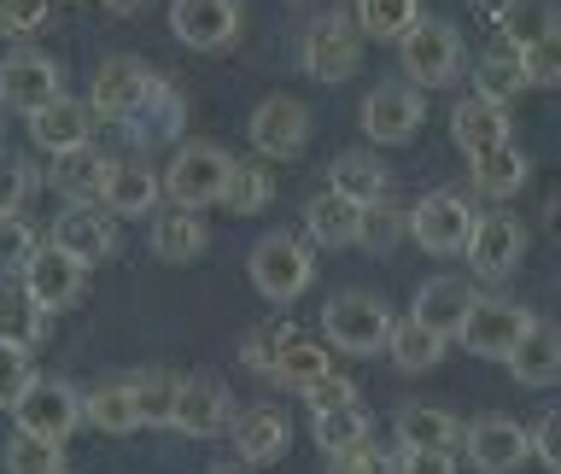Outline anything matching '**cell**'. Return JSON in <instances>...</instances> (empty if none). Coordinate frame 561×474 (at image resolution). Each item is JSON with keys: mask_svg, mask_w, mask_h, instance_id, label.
I'll return each mask as SVG.
<instances>
[{"mask_svg": "<svg viewBox=\"0 0 561 474\" xmlns=\"http://www.w3.org/2000/svg\"><path fill=\"white\" fill-rule=\"evenodd\" d=\"M392 328H398V323H392V311H386L375 293H340V298H328V311H322V334H328V346L351 351V358L386 351Z\"/></svg>", "mask_w": 561, "mask_h": 474, "instance_id": "cell-1", "label": "cell"}, {"mask_svg": "<svg viewBox=\"0 0 561 474\" xmlns=\"http://www.w3.org/2000/svg\"><path fill=\"white\" fill-rule=\"evenodd\" d=\"M228 176H234V158H228L222 147H210V140H187V147L170 158V170H164V193L182 211L222 205Z\"/></svg>", "mask_w": 561, "mask_h": 474, "instance_id": "cell-2", "label": "cell"}, {"mask_svg": "<svg viewBox=\"0 0 561 474\" xmlns=\"http://www.w3.org/2000/svg\"><path fill=\"white\" fill-rule=\"evenodd\" d=\"M398 65L403 77L421 82V88H445L462 77V35L450 24H438V18H421V24L398 42Z\"/></svg>", "mask_w": 561, "mask_h": 474, "instance_id": "cell-3", "label": "cell"}, {"mask_svg": "<svg viewBox=\"0 0 561 474\" xmlns=\"http://www.w3.org/2000/svg\"><path fill=\"white\" fill-rule=\"evenodd\" d=\"M473 205L462 200V193H450V188H438L427 193L415 211H410V240L421 246V252H433V258H456V252H468V240H473Z\"/></svg>", "mask_w": 561, "mask_h": 474, "instance_id": "cell-4", "label": "cell"}, {"mask_svg": "<svg viewBox=\"0 0 561 474\" xmlns=\"http://www.w3.org/2000/svg\"><path fill=\"white\" fill-rule=\"evenodd\" d=\"M316 281V258L305 240L293 235H263L252 246V287L263 298H275V305H287V298H298Z\"/></svg>", "mask_w": 561, "mask_h": 474, "instance_id": "cell-5", "label": "cell"}, {"mask_svg": "<svg viewBox=\"0 0 561 474\" xmlns=\"http://www.w3.org/2000/svg\"><path fill=\"white\" fill-rule=\"evenodd\" d=\"M533 323H538V316L520 311V305H508V298H480V305L468 311V323L456 328V340H462L473 358L508 363V358H515V346L533 334Z\"/></svg>", "mask_w": 561, "mask_h": 474, "instance_id": "cell-6", "label": "cell"}, {"mask_svg": "<svg viewBox=\"0 0 561 474\" xmlns=\"http://www.w3.org/2000/svg\"><path fill=\"white\" fill-rule=\"evenodd\" d=\"M158 70L147 59H129V53H117V59H105L94 70V112L112 117V123H135L147 112V100L158 94Z\"/></svg>", "mask_w": 561, "mask_h": 474, "instance_id": "cell-7", "label": "cell"}, {"mask_svg": "<svg viewBox=\"0 0 561 474\" xmlns=\"http://www.w3.org/2000/svg\"><path fill=\"white\" fill-rule=\"evenodd\" d=\"M298 59H305V70H310L316 82H345V77H357V65H363V30L351 24L345 12L316 18V24L305 30Z\"/></svg>", "mask_w": 561, "mask_h": 474, "instance_id": "cell-8", "label": "cell"}, {"mask_svg": "<svg viewBox=\"0 0 561 474\" xmlns=\"http://www.w3.org/2000/svg\"><path fill=\"white\" fill-rule=\"evenodd\" d=\"M12 416H18V428H24V433L70 439V433L82 428V398H77V386H70V381L35 375V381L24 386V398L12 404Z\"/></svg>", "mask_w": 561, "mask_h": 474, "instance_id": "cell-9", "label": "cell"}, {"mask_svg": "<svg viewBox=\"0 0 561 474\" xmlns=\"http://www.w3.org/2000/svg\"><path fill=\"white\" fill-rule=\"evenodd\" d=\"M170 35L193 53H222L240 35V0H170Z\"/></svg>", "mask_w": 561, "mask_h": 474, "instance_id": "cell-10", "label": "cell"}, {"mask_svg": "<svg viewBox=\"0 0 561 474\" xmlns=\"http://www.w3.org/2000/svg\"><path fill=\"white\" fill-rule=\"evenodd\" d=\"M245 135L263 158H298L310 147V105L293 94H270L245 123Z\"/></svg>", "mask_w": 561, "mask_h": 474, "instance_id": "cell-11", "label": "cell"}, {"mask_svg": "<svg viewBox=\"0 0 561 474\" xmlns=\"http://www.w3.org/2000/svg\"><path fill=\"white\" fill-rule=\"evenodd\" d=\"M462 445H468V463L480 474H515L533 456V428H520L515 416H480L462 433Z\"/></svg>", "mask_w": 561, "mask_h": 474, "instance_id": "cell-12", "label": "cell"}, {"mask_svg": "<svg viewBox=\"0 0 561 474\" xmlns=\"http://www.w3.org/2000/svg\"><path fill=\"white\" fill-rule=\"evenodd\" d=\"M526 258V228L508 217V211H491V217L473 223V240H468V270L480 281H503L515 275Z\"/></svg>", "mask_w": 561, "mask_h": 474, "instance_id": "cell-13", "label": "cell"}, {"mask_svg": "<svg viewBox=\"0 0 561 474\" xmlns=\"http://www.w3.org/2000/svg\"><path fill=\"white\" fill-rule=\"evenodd\" d=\"M421 117H427V105H421V94L410 82H386L363 100V135L375 147H403L421 129Z\"/></svg>", "mask_w": 561, "mask_h": 474, "instance_id": "cell-14", "label": "cell"}, {"mask_svg": "<svg viewBox=\"0 0 561 474\" xmlns=\"http://www.w3.org/2000/svg\"><path fill=\"white\" fill-rule=\"evenodd\" d=\"M0 100L12 105V112H42L47 100H59V65L47 59V53H30L18 47L0 59Z\"/></svg>", "mask_w": 561, "mask_h": 474, "instance_id": "cell-15", "label": "cell"}, {"mask_svg": "<svg viewBox=\"0 0 561 474\" xmlns=\"http://www.w3.org/2000/svg\"><path fill=\"white\" fill-rule=\"evenodd\" d=\"M82 281H88V263H77L70 252H59V246H35V258L24 263V287H30V298H35L47 316L77 305V298H82Z\"/></svg>", "mask_w": 561, "mask_h": 474, "instance_id": "cell-16", "label": "cell"}, {"mask_svg": "<svg viewBox=\"0 0 561 474\" xmlns=\"http://www.w3.org/2000/svg\"><path fill=\"white\" fill-rule=\"evenodd\" d=\"M53 246L70 252L77 263H100L117 252V217L105 205H70L59 223H53Z\"/></svg>", "mask_w": 561, "mask_h": 474, "instance_id": "cell-17", "label": "cell"}, {"mask_svg": "<svg viewBox=\"0 0 561 474\" xmlns=\"http://www.w3.org/2000/svg\"><path fill=\"white\" fill-rule=\"evenodd\" d=\"M287 445H293L287 410H275V404H252L245 416H234V451H240V463L270 469V463L287 456Z\"/></svg>", "mask_w": 561, "mask_h": 474, "instance_id": "cell-18", "label": "cell"}, {"mask_svg": "<svg viewBox=\"0 0 561 474\" xmlns=\"http://www.w3.org/2000/svg\"><path fill=\"white\" fill-rule=\"evenodd\" d=\"M170 428H182V433H193V439L222 433V428H228V393H222V381L187 375L182 386H175V416H170Z\"/></svg>", "mask_w": 561, "mask_h": 474, "instance_id": "cell-19", "label": "cell"}, {"mask_svg": "<svg viewBox=\"0 0 561 474\" xmlns=\"http://www.w3.org/2000/svg\"><path fill=\"white\" fill-rule=\"evenodd\" d=\"M88 135H94V105H82V100H47L42 112H30V140L35 147H47V153H70V147H88Z\"/></svg>", "mask_w": 561, "mask_h": 474, "instance_id": "cell-20", "label": "cell"}, {"mask_svg": "<svg viewBox=\"0 0 561 474\" xmlns=\"http://www.w3.org/2000/svg\"><path fill=\"white\" fill-rule=\"evenodd\" d=\"M480 305V293L468 287V281H456V275H433L427 287L415 293V323H427V328H438L445 340H456V328L468 323V311Z\"/></svg>", "mask_w": 561, "mask_h": 474, "instance_id": "cell-21", "label": "cell"}, {"mask_svg": "<svg viewBox=\"0 0 561 474\" xmlns=\"http://www.w3.org/2000/svg\"><path fill=\"white\" fill-rule=\"evenodd\" d=\"M105 176H112V158H100L94 147H70V153H53L47 182L59 188L70 205H100Z\"/></svg>", "mask_w": 561, "mask_h": 474, "instance_id": "cell-22", "label": "cell"}, {"mask_svg": "<svg viewBox=\"0 0 561 474\" xmlns=\"http://www.w3.org/2000/svg\"><path fill=\"white\" fill-rule=\"evenodd\" d=\"M450 140H456V147H462L468 158L503 147V140H508V112H503V105H491V100H480V94L456 100V112H450Z\"/></svg>", "mask_w": 561, "mask_h": 474, "instance_id": "cell-23", "label": "cell"}, {"mask_svg": "<svg viewBox=\"0 0 561 474\" xmlns=\"http://www.w3.org/2000/svg\"><path fill=\"white\" fill-rule=\"evenodd\" d=\"M305 228L316 246H328V252H340V246H357V228H363V205H351L345 193H316L305 205Z\"/></svg>", "mask_w": 561, "mask_h": 474, "instance_id": "cell-24", "label": "cell"}, {"mask_svg": "<svg viewBox=\"0 0 561 474\" xmlns=\"http://www.w3.org/2000/svg\"><path fill=\"white\" fill-rule=\"evenodd\" d=\"M158 193H164V182H158L147 165H117L112 158V176H105L100 205L112 211V217H147V211L158 205Z\"/></svg>", "mask_w": 561, "mask_h": 474, "instance_id": "cell-25", "label": "cell"}, {"mask_svg": "<svg viewBox=\"0 0 561 474\" xmlns=\"http://www.w3.org/2000/svg\"><path fill=\"white\" fill-rule=\"evenodd\" d=\"M47 323H53V316L30 298L24 281H18V287H12V281H0V346L35 351V346L47 340Z\"/></svg>", "mask_w": 561, "mask_h": 474, "instance_id": "cell-26", "label": "cell"}, {"mask_svg": "<svg viewBox=\"0 0 561 474\" xmlns=\"http://www.w3.org/2000/svg\"><path fill=\"white\" fill-rule=\"evenodd\" d=\"M520 386H556L561 381V328L550 323H533V334L515 346V358H508Z\"/></svg>", "mask_w": 561, "mask_h": 474, "instance_id": "cell-27", "label": "cell"}, {"mask_svg": "<svg viewBox=\"0 0 561 474\" xmlns=\"http://www.w3.org/2000/svg\"><path fill=\"white\" fill-rule=\"evenodd\" d=\"M462 421H456L450 410H433V404H403L398 410V439L415 451H456L462 445Z\"/></svg>", "mask_w": 561, "mask_h": 474, "instance_id": "cell-28", "label": "cell"}, {"mask_svg": "<svg viewBox=\"0 0 561 474\" xmlns=\"http://www.w3.org/2000/svg\"><path fill=\"white\" fill-rule=\"evenodd\" d=\"M328 188L345 193L351 205H375V200H386L392 176H386V165H380V158H368V153H340V158H333V170H328Z\"/></svg>", "mask_w": 561, "mask_h": 474, "instance_id": "cell-29", "label": "cell"}, {"mask_svg": "<svg viewBox=\"0 0 561 474\" xmlns=\"http://www.w3.org/2000/svg\"><path fill=\"white\" fill-rule=\"evenodd\" d=\"M468 176L485 200H508V193H520V182H526V158H520L515 140H503V147H491V153H473Z\"/></svg>", "mask_w": 561, "mask_h": 474, "instance_id": "cell-30", "label": "cell"}, {"mask_svg": "<svg viewBox=\"0 0 561 474\" xmlns=\"http://www.w3.org/2000/svg\"><path fill=\"white\" fill-rule=\"evenodd\" d=\"M210 246V235H205V223H199V211H164V217L152 223V252L164 258V263H193Z\"/></svg>", "mask_w": 561, "mask_h": 474, "instance_id": "cell-31", "label": "cell"}, {"mask_svg": "<svg viewBox=\"0 0 561 474\" xmlns=\"http://www.w3.org/2000/svg\"><path fill=\"white\" fill-rule=\"evenodd\" d=\"M445 334L415 323V316H403V323L392 328V340H386V351H392V363L403 369V375H421V369H438L445 363Z\"/></svg>", "mask_w": 561, "mask_h": 474, "instance_id": "cell-32", "label": "cell"}, {"mask_svg": "<svg viewBox=\"0 0 561 474\" xmlns=\"http://www.w3.org/2000/svg\"><path fill=\"white\" fill-rule=\"evenodd\" d=\"M322 375H328V346H316V340H305V334H293V328H287V340L275 346L270 381L293 386V393H305V386H310V381H322Z\"/></svg>", "mask_w": 561, "mask_h": 474, "instance_id": "cell-33", "label": "cell"}, {"mask_svg": "<svg viewBox=\"0 0 561 474\" xmlns=\"http://www.w3.org/2000/svg\"><path fill=\"white\" fill-rule=\"evenodd\" d=\"M526 88V70H520V53L515 47H491L480 65H473V94L480 100H491V105H508Z\"/></svg>", "mask_w": 561, "mask_h": 474, "instance_id": "cell-34", "label": "cell"}, {"mask_svg": "<svg viewBox=\"0 0 561 474\" xmlns=\"http://www.w3.org/2000/svg\"><path fill=\"white\" fill-rule=\"evenodd\" d=\"M82 421H94L100 433H135L140 428V410H135V393L129 381H105L82 398Z\"/></svg>", "mask_w": 561, "mask_h": 474, "instance_id": "cell-35", "label": "cell"}, {"mask_svg": "<svg viewBox=\"0 0 561 474\" xmlns=\"http://www.w3.org/2000/svg\"><path fill=\"white\" fill-rule=\"evenodd\" d=\"M310 433H316V445H322L328 456L357 451V445H368V410H363V404H340V410H310Z\"/></svg>", "mask_w": 561, "mask_h": 474, "instance_id": "cell-36", "label": "cell"}, {"mask_svg": "<svg viewBox=\"0 0 561 474\" xmlns=\"http://www.w3.org/2000/svg\"><path fill=\"white\" fill-rule=\"evenodd\" d=\"M497 30L508 35V47H533L538 35L561 30V12H556V0H503Z\"/></svg>", "mask_w": 561, "mask_h": 474, "instance_id": "cell-37", "label": "cell"}, {"mask_svg": "<svg viewBox=\"0 0 561 474\" xmlns=\"http://www.w3.org/2000/svg\"><path fill=\"white\" fill-rule=\"evenodd\" d=\"M421 24V0H357V30L375 42H403Z\"/></svg>", "mask_w": 561, "mask_h": 474, "instance_id": "cell-38", "label": "cell"}, {"mask_svg": "<svg viewBox=\"0 0 561 474\" xmlns=\"http://www.w3.org/2000/svg\"><path fill=\"white\" fill-rule=\"evenodd\" d=\"M175 386H182V375H170V369H147V375L129 381L135 410H140V428H170V416H175Z\"/></svg>", "mask_w": 561, "mask_h": 474, "instance_id": "cell-39", "label": "cell"}, {"mask_svg": "<svg viewBox=\"0 0 561 474\" xmlns=\"http://www.w3.org/2000/svg\"><path fill=\"white\" fill-rule=\"evenodd\" d=\"M270 200H275V176L263 165H234V176H228V188H222V205L234 211V217H257Z\"/></svg>", "mask_w": 561, "mask_h": 474, "instance_id": "cell-40", "label": "cell"}, {"mask_svg": "<svg viewBox=\"0 0 561 474\" xmlns=\"http://www.w3.org/2000/svg\"><path fill=\"white\" fill-rule=\"evenodd\" d=\"M7 474H65V451L59 439H42V433H12L7 445Z\"/></svg>", "mask_w": 561, "mask_h": 474, "instance_id": "cell-41", "label": "cell"}, {"mask_svg": "<svg viewBox=\"0 0 561 474\" xmlns=\"http://www.w3.org/2000/svg\"><path fill=\"white\" fill-rule=\"evenodd\" d=\"M182 117H187V100L175 94L170 82H158V94L147 100V112L129 123V135H140V140H170L175 129H182Z\"/></svg>", "mask_w": 561, "mask_h": 474, "instance_id": "cell-42", "label": "cell"}, {"mask_svg": "<svg viewBox=\"0 0 561 474\" xmlns=\"http://www.w3.org/2000/svg\"><path fill=\"white\" fill-rule=\"evenodd\" d=\"M410 235V211H398V205H363V228H357V246H368V252H392V246Z\"/></svg>", "mask_w": 561, "mask_h": 474, "instance_id": "cell-43", "label": "cell"}, {"mask_svg": "<svg viewBox=\"0 0 561 474\" xmlns=\"http://www.w3.org/2000/svg\"><path fill=\"white\" fill-rule=\"evenodd\" d=\"M515 53L526 70V88H561V30L538 35L533 47H515Z\"/></svg>", "mask_w": 561, "mask_h": 474, "instance_id": "cell-44", "label": "cell"}, {"mask_svg": "<svg viewBox=\"0 0 561 474\" xmlns=\"http://www.w3.org/2000/svg\"><path fill=\"white\" fill-rule=\"evenodd\" d=\"M30 193H35V170L24 165V158L0 153V217H24Z\"/></svg>", "mask_w": 561, "mask_h": 474, "instance_id": "cell-45", "label": "cell"}, {"mask_svg": "<svg viewBox=\"0 0 561 474\" xmlns=\"http://www.w3.org/2000/svg\"><path fill=\"white\" fill-rule=\"evenodd\" d=\"M35 228L24 217H0V275H24V263L35 258Z\"/></svg>", "mask_w": 561, "mask_h": 474, "instance_id": "cell-46", "label": "cell"}, {"mask_svg": "<svg viewBox=\"0 0 561 474\" xmlns=\"http://www.w3.org/2000/svg\"><path fill=\"white\" fill-rule=\"evenodd\" d=\"M35 381V363L24 346H0V410H12L24 398V386Z\"/></svg>", "mask_w": 561, "mask_h": 474, "instance_id": "cell-47", "label": "cell"}, {"mask_svg": "<svg viewBox=\"0 0 561 474\" xmlns=\"http://www.w3.org/2000/svg\"><path fill=\"white\" fill-rule=\"evenodd\" d=\"M305 404H310V410H340V404H363V398H357V381H345V375H333V369H328L322 381L305 386Z\"/></svg>", "mask_w": 561, "mask_h": 474, "instance_id": "cell-48", "label": "cell"}, {"mask_svg": "<svg viewBox=\"0 0 561 474\" xmlns=\"http://www.w3.org/2000/svg\"><path fill=\"white\" fill-rule=\"evenodd\" d=\"M392 474H456V456H450V451L398 445V451H392Z\"/></svg>", "mask_w": 561, "mask_h": 474, "instance_id": "cell-49", "label": "cell"}, {"mask_svg": "<svg viewBox=\"0 0 561 474\" xmlns=\"http://www.w3.org/2000/svg\"><path fill=\"white\" fill-rule=\"evenodd\" d=\"M47 24V0H0V30L7 35H35Z\"/></svg>", "mask_w": 561, "mask_h": 474, "instance_id": "cell-50", "label": "cell"}, {"mask_svg": "<svg viewBox=\"0 0 561 474\" xmlns=\"http://www.w3.org/2000/svg\"><path fill=\"white\" fill-rule=\"evenodd\" d=\"M328 474H392V456H386V451H368V445H357V451H340V456H328Z\"/></svg>", "mask_w": 561, "mask_h": 474, "instance_id": "cell-51", "label": "cell"}, {"mask_svg": "<svg viewBox=\"0 0 561 474\" xmlns=\"http://www.w3.org/2000/svg\"><path fill=\"white\" fill-rule=\"evenodd\" d=\"M533 456H538L550 474H561V410H550V416L533 428Z\"/></svg>", "mask_w": 561, "mask_h": 474, "instance_id": "cell-52", "label": "cell"}, {"mask_svg": "<svg viewBox=\"0 0 561 474\" xmlns=\"http://www.w3.org/2000/svg\"><path fill=\"white\" fill-rule=\"evenodd\" d=\"M287 340V328H257L252 340H245V363L257 369V375H270V363H275V346Z\"/></svg>", "mask_w": 561, "mask_h": 474, "instance_id": "cell-53", "label": "cell"}, {"mask_svg": "<svg viewBox=\"0 0 561 474\" xmlns=\"http://www.w3.org/2000/svg\"><path fill=\"white\" fill-rule=\"evenodd\" d=\"M140 7H147V0H105V12H117V18H135Z\"/></svg>", "mask_w": 561, "mask_h": 474, "instance_id": "cell-54", "label": "cell"}, {"mask_svg": "<svg viewBox=\"0 0 561 474\" xmlns=\"http://www.w3.org/2000/svg\"><path fill=\"white\" fill-rule=\"evenodd\" d=\"M550 235H556V240H561V200H556V205H550Z\"/></svg>", "mask_w": 561, "mask_h": 474, "instance_id": "cell-55", "label": "cell"}, {"mask_svg": "<svg viewBox=\"0 0 561 474\" xmlns=\"http://www.w3.org/2000/svg\"><path fill=\"white\" fill-rule=\"evenodd\" d=\"M210 474H240V469H234V463H222V469H210Z\"/></svg>", "mask_w": 561, "mask_h": 474, "instance_id": "cell-56", "label": "cell"}]
</instances>
